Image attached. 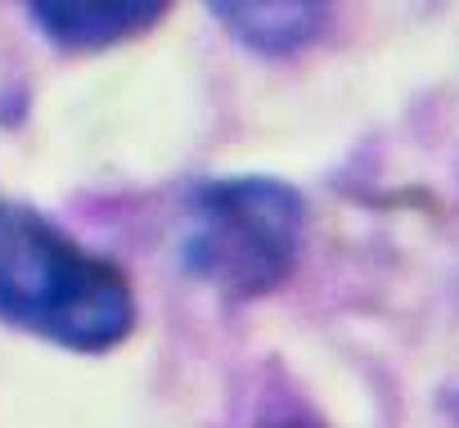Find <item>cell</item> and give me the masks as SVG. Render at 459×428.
<instances>
[{
	"instance_id": "cell-1",
	"label": "cell",
	"mask_w": 459,
	"mask_h": 428,
	"mask_svg": "<svg viewBox=\"0 0 459 428\" xmlns=\"http://www.w3.org/2000/svg\"><path fill=\"white\" fill-rule=\"evenodd\" d=\"M0 320L95 356L135 329V293L108 258L0 194Z\"/></svg>"
},
{
	"instance_id": "cell-2",
	"label": "cell",
	"mask_w": 459,
	"mask_h": 428,
	"mask_svg": "<svg viewBox=\"0 0 459 428\" xmlns=\"http://www.w3.org/2000/svg\"><path fill=\"white\" fill-rule=\"evenodd\" d=\"M302 194L271 176L207 180L189 198L180 262L194 280L230 298L280 289L302 258Z\"/></svg>"
},
{
	"instance_id": "cell-3",
	"label": "cell",
	"mask_w": 459,
	"mask_h": 428,
	"mask_svg": "<svg viewBox=\"0 0 459 428\" xmlns=\"http://www.w3.org/2000/svg\"><path fill=\"white\" fill-rule=\"evenodd\" d=\"M32 23L64 50H104L149 32L171 0H23Z\"/></svg>"
},
{
	"instance_id": "cell-4",
	"label": "cell",
	"mask_w": 459,
	"mask_h": 428,
	"mask_svg": "<svg viewBox=\"0 0 459 428\" xmlns=\"http://www.w3.org/2000/svg\"><path fill=\"white\" fill-rule=\"evenodd\" d=\"M225 28L253 50L266 55H289L325 28L329 0H212Z\"/></svg>"
}]
</instances>
